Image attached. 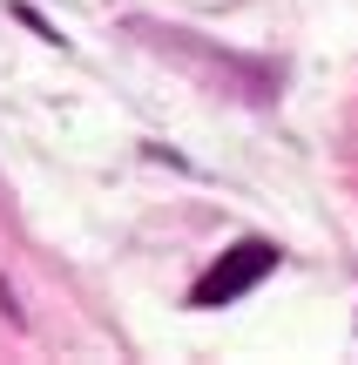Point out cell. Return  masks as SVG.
<instances>
[{
  "mask_svg": "<svg viewBox=\"0 0 358 365\" xmlns=\"http://www.w3.org/2000/svg\"><path fill=\"white\" fill-rule=\"evenodd\" d=\"M278 271V244H264V237H251V244L223 250V257L210 264V271L196 277V291H189V304L196 312H216V304H237L243 291H257L264 277Z\"/></svg>",
  "mask_w": 358,
  "mask_h": 365,
  "instance_id": "cell-1",
  "label": "cell"
}]
</instances>
